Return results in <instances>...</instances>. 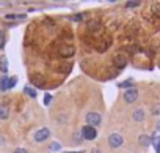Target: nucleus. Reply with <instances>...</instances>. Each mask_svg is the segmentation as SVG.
I'll use <instances>...</instances> for the list:
<instances>
[{
    "label": "nucleus",
    "instance_id": "obj_26",
    "mask_svg": "<svg viewBox=\"0 0 160 153\" xmlns=\"http://www.w3.org/2000/svg\"><path fill=\"white\" fill-rule=\"evenodd\" d=\"M14 153H27V150H25V148H16Z\"/></svg>",
    "mask_w": 160,
    "mask_h": 153
},
{
    "label": "nucleus",
    "instance_id": "obj_15",
    "mask_svg": "<svg viewBox=\"0 0 160 153\" xmlns=\"http://www.w3.org/2000/svg\"><path fill=\"white\" fill-rule=\"evenodd\" d=\"M152 144H154V147H155V151L160 153V136L152 137Z\"/></svg>",
    "mask_w": 160,
    "mask_h": 153
},
{
    "label": "nucleus",
    "instance_id": "obj_9",
    "mask_svg": "<svg viewBox=\"0 0 160 153\" xmlns=\"http://www.w3.org/2000/svg\"><path fill=\"white\" fill-rule=\"evenodd\" d=\"M112 44V38H105V40H102L101 43H99V47H98V51L99 52H105L107 49H108V46Z\"/></svg>",
    "mask_w": 160,
    "mask_h": 153
},
{
    "label": "nucleus",
    "instance_id": "obj_10",
    "mask_svg": "<svg viewBox=\"0 0 160 153\" xmlns=\"http://www.w3.org/2000/svg\"><path fill=\"white\" fill-rule=\"evenodd\" d=\"M10 117V109L7 104H0V120H7Z\"/></svg>",
    "mask_w": 160,
    "mask_h": 153
},
{
    "label": "nucleus",
    "instance_id": "obj_11",
    "mask_svg": "<svg viewBox=\"0 0 160 153\" xmlns=\"http://www.w3.org/2000/svg\"><path fill=\"white\" fill-rule=\"evenodd\" d=\"M132 118H133L135 122H141V120L144 118V112H143V109H135V112L132 114Z\"/></svg>",
    "mask_w": 160,
    "mask_h": 153
},
{
    "label": "nucleus",
    "instance_id": "obj_27",
    "mask_svg": "<svg viewBox=\"0 0 160 153\" xmlns=\"http://www.w3.org/2000/svg\"><path fill=\"white\" fill-rule=\"evenodd\" d=\"M157 129H158V131H160V122H158V123H157Z\"/></svg>",
    "mask_w": 160,
    "mask_h": 153
},
{
    "label": "nucleus",
    "instance_id": "obj_8",
    "mask_svg": "<svg viewBox=\"0 0 160 153\" xmlns=\"http://www.w3.org/2000/svg\"><path fill=\"white\" fill-rule=\"evenodd\" d=\"M87 29H88L90 32H98V30L101 29V22H99V21H96V19H91V21H88Z\"/></svg>",
    "mask_w": 160,
    "mask_h": 153
},
{
    "label": "nucleus",
    "instance_id": "obj_13",
    "mask_svg": "<svg viewBox=\"0 0 160 153\" xmlns=\"http://www.w3.org/2000/svg\"><path fill=\"white\" fill-rule=\"evenodd\" d=\"M149 144H152V137H149V136H146V134L140 137V145H141V147H148Z\"/></svg>",
    "mask_w": 160,
    "mask_h": 153
},
{
    "label": "nucleus",
    "instance_id": "obj_23",
    "mask_svg": "<svg viewBox=\"0 0 160 153\" xmlns=\"http://www.w3.org/2000/svg\"><path fill=\"white\" fill-rule=\"evenodd\" d=\"M130 85H132V81H130V79H129V81H124V82L121 84V87H126V89L130 87Z\"/></svg>",
    "mask_w": 160,
    "mask_h": 153
},
{
    "label": "nucleus",
    "instance_id": "obj_14",
    "mask_svg": "<svg viewBox=\"0 0 160 153\" xmlns=\"http://www.w3.org/2000/svg\"><path fill=\"white\" fill-rule=\"evenodd\" d=\"M32 81L38 85V87H42L44 85V79L41 78V76H38V74H35V76H32Z\"/></svg>",
    "mask_w": 160,
    "mask_h": 153
},
{
    "label": "nucleus",
    "instance_id": "obj_25",
    "mask_svg": "<svg viewBox=\"0 0 160 153\" xmlns=\"http://www.w3.org/2000/svg\"><path fill=\"white\" fill-rule=\"evenodd\" d=\"M52 101V96L50 95H46V98H44V104H49Z\"/></svg>",
    "mask_w": 160,
    "mask_h": 153
},
{
    "label": "nucleus",
    "instance_id": "obj_3",
    "mask_svg": "<svg viewBox=\"0 0 160 153\" xmlns=\"http://www.w3.org/2000/svg\"><path fill=\"white\" fill-rule=\"evenodd\" d=\"M82 136H83V139H87V140H93V139H96V136H98V133H96V128H93V126H83L82 128Z\"/></svg>",
    "mask_w": 160,
    "mask_h": 153
},
{
    "label": "nucleus",
    "instance_id": "obj_4",
    "mask_svg": "<svg viewBox=\"0 0 160 153\" xmlns=\"http://www.w3.org/2000/svg\"><path fill=\"white\" fill-rule=\"evenodd\" d=\"M113 65H115L118 69H122V68H126V65H127V58H126L122 54H116V55L113 57Z\"/></svg>",
    "mask_w": 160,
    "mask_h": 153
},
{
    "label": "nucleus",
    "instance_id": "obj_18",
    "mask_svg": "<svg viewBox=\"0 0 160 153\" xmlns=\"http://www.w3.org/2000/svg\"><path fill=\"white\" fill-rule=\"evenodd\" d=\"M24 92H25L28 96H32V98H35V96H36V92H35L33 89H30V87H25V89H24Z\"/></svg>",
    "mask_w": 160,
    "mask_h": 153
},
{
    "label": "nucleus",
    "instance_id": "obj_16",
    "mask_svg": "<svg viewBox=\"0 0 160 153\" xmlns=\"http://www.w3.org/2000/svg\"><path fill=\"white\" fill-rule=\"evenodd\" d=\"M152 13H154V16H155V18H158V19H160V3H155V5L152 7Z\"/></svg>",
    "mask_w": 160,
    "mask_h": 153
},
{
    "label": "nucleus",
    "instance_id": "obj_6",
    "mask_svg": "<svg viewBox=\"0 0 160 153\" xmlns=\"http://www.w3.org/2000/svg\"><path fill=\"white\" fill-rule=\"evenodd\" d=\"M49 136H50V131H49L47 128H41V129H38V131L35 133V140H36V142H42V140H46Z\"/></svg>",
    "mask_w": 160,
    "mask_h": 153
},
{
    "label": "nucleus",
    "instance_id": "obj_28",
    "mask_svg": "<svg viewBox=\"0 0 160 153\" xmlns=\"http://www.w3.org/2000/svg\"><path fill=\"white\" fill-rule=\"evenodd\" d=\"M69 153H75V151H69Z\"/></svg>",
    "mask_w": 160,
    "mask_h": 153
},
{
    "label": "nucleus",
    "instance_id": "obj_12",
    "mask_svg": "<svg viewBox=\"0 0 160 153\" xmlns=\"http://www.w3.org/2000/svg\"><path fill=\"white\" fill-rule=\"evenodd\" d=\"M8 89H10V79L7 78V76H3V78L0 79V90L5 92V90H8Z\"/></svg>",
    "mask_w": 160,
    "mask_h": 153
},
{
    "label": "nucleus",
    "instance_id": "obj_7",
    "mask_svg": "<svg viewBox=\"0 0 160 153\" xmlns=\"http://www.w3.org/2000/svg\"><path fill=\"white\" fill-rule=\"evenodd\" d=\"M137 98H138L137 89H130V90H127V92L124 93V101H126V103H135Z\"/></svg>",
    "mask_w": 160,
    "mask_h": 153
},
{
    "label": "nucleus",
    "instance_id": "obj_22",
    "mask_svg": "<svg viewBox=\"0 0 160 153\" xmlns=\"http://www.w3.org/2000/svg\"><path fill=\"white\" fill-rule=\"evenodd\" d=\"M16 82H18V78H11L10 79V89H13L16 85Z\"/></svg>",
    "mask_w": 160,
    "mask_h": 153
},
{
    "label": "nucleus",
    "instance_id": "obj_21",
    "mask_svg": "<svg viewBox=\"0 0 160 153\" xmlns=\"http://www.w3.org/2000/svg\"><path fill=\"white\" fill-rule=\"evenodd\" d=\"M138 5H140V2H127L126 3L127 8H133V7H138Z\"/></svg>",
    "mask_w": 160,
    "mask_h": 153
},
{
    "label": "nucleus",
    "instance_id": "obj_1",
    "mask_svg": "<svg viewBox=\"0 0 160 153\" xmlns=\"http://www.w3.org/2000/svg\"><path fill=\"white\" fill-rule=\"evenodd\" d=\"M122 142H124V139H122V136L118 134V133H113V134H110V137H108V144H110L112 148H119V147L122 145Z\"/></svg>",
    "mask_w": 160,
    "mask_h": 153
},
{
    "label": "nucleus",
    "instance_id": "obj_20",
    "mask_svg": "<svg viewBox=\"0 0 160 153\" xmlns=\"http://www.w3.org/2000/svg\"><path fill=\"white\" fill-rule=\"evenodd\" d=\"M82 19H85V14H74L72 16V21H75V22L82 21Z\"/></svg>",
    "mask_w": 160,
    "mask_h": 153
},
{
    "label": "nucleus",
    "instance_id": "obj_24",
    "mask_svg": "<svg viewBox=\"0 0 160 153\" xmlns=\"http://www.w3.org/2000/svg\"><path fill=\"white\" fill-rule=\"evenodd\" d=\"M3 44H5V36H3L2 32H0V47H3Z\"/></svg>",
    "mask_w": 160,
    "mask_h": 153
},
{
    "label": "nucleus",
    "instance_id": "obj_19",
    "mask_svg": "<svg viewBox=\"0 0 160 153\" xmlns=\"http://www.w3.org/2000/svg\"><path fill=\"white\" fill-rule=\"evenodd\" d=\"M60 148H61V145H60V144H57V142L50 144V150H52V151H58Z\"/></svg>",
    "mask_w": 160,
    "mask_h": 153
},
{
    "label": "nucleus",
    "instance_id": "obj_2",
    "mask_svg": "<svg viewBox=\"0 0 160 153\" xmlns=\"http://www.w3.org/2000/svg\"><path fill=\"white\" fill-rule=\"evenodd\" d=\"M101 120H102V117L98 114V112H90L88 115H87V123H88V126H99L101 125Z\"/></svg>",
    "mask_w": 160,
    "mask_h": 153
},
{
    "label": "nucleus",
    "instance_id": "obj_17",
    "mask_svg": "<svg viewBox=\"0 0 160 153\" xmlns=\"http://www.w3.org/2000/svg\"><path fill=\"white\" fill-rule=\"evenodd\" d=\"M0 68H2L3 73H7L8 68H7V58H5V57H0Z\"/></svg>",
    "mask_w": 160,
    "mask_h": 153
},
{
    "label": "nucleus",
    "instance_id": "obj_5",
    "mask_svg": "<svg viewBox=\"0 0 160 153\" xmlns=\"http://www.w3.org/2000/svg\"><path fill=\"white\" fill-rule=\"evenodd\" d=\"M58 52H60V55L64 57V58H66V57H72V55L75 54V47L71 46V44H66V46H61Z\"/></svg>",
    "mask_w": 160,
    "mask_h": 153
}]
</instances>
